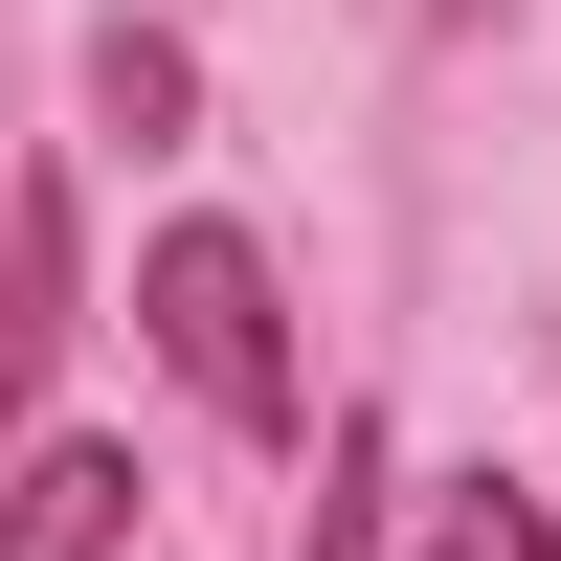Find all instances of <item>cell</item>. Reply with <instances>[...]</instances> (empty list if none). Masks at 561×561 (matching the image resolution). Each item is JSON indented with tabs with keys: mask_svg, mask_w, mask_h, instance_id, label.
<instances>
[{
	"mask_svg": "<svg viewBox=\"0 0 561 561\" xmlns=\"http://www.w3.org/2000/svg\"><path fill=\"white\" fill-rule=\"evenodd\" d=\"M135 314H158V359H180V382H203L248 449H293V427H314V382H293V314H270V248H248V225H158Z\"/></svg>",
	"mask_w": 561,
	"mask_h": 561,
	"instance_id": "6da1fadb",
	"label": "cell"
},
{
	"mask_svg": "<svg viewBox=\"0 0 561 561\" xmlns=\"http://www.w3.org/2000/svg\"><path fill=\"white\" fill-rule=\"evenodd\" d=\"M68 382V180H0V427H45Z\"/></svg>",
	"mask_w": 561,
	"mask_h": 561,
	"instance_id": "7a4b0ae2",
	"label": "cell"
},
{
	"mask_svg": "<svg viewBox=\"0 0 561 561\" xmlns=\"http://www.w3.org/2000/svg\"><path fill=\"white\" fill-rule=\"evenodd\" d=\"M135 539V449H23L0 472V561H113Z\"/></svg>",
	"mask_w": 561,
	"mask_h": 561,
	"instance_id": "3957f363",
	"label": "cell"
},
{
	"mask_svg": "<svg viewBox=\"0 0 561 561\" xmlns=\"http://www.w3.org/2000/svg\"><path fill=\"white\" fill-rule=\"evenodd\" d=\"M404 561H561V517H539V494H494V472H472V494H427V539H404Z\"/></svg>",
	"mask_w": 561,
	"mask_h": 561,
	"instance_id": "277c9868",
	"label": "cell"
},
{
	"mask_svg": "<svg viewBox=\"0 0 561 561\" xmlns=\"http://www.w3.org/2000/svg\"><path fill=\"white\" fill-rule=\"evenodd\" d=\"M180 90H203V68H180L158 23H113V45H90V113H113V135H180Z\"/></svg>",
	"mask_w": 561,
	"mask_h": 561,
	"instance_id": "5b68a950",
	"label": "cell"
},
{
	"mask_svg": "<svg viewBox=\"0 0 561 561\" xmlns=\"http://www.w3.org/2000/svg\"><path fill=\"white\" fill-rule=\"evenodd\" d=\"M314 561H382V449H337V494H314Z\"/></svg>",
	"mask_w": 561,
	"mask_h": 561,
	"instance_id": "8992f818",
	"label": "cell"
}]
</instances>
